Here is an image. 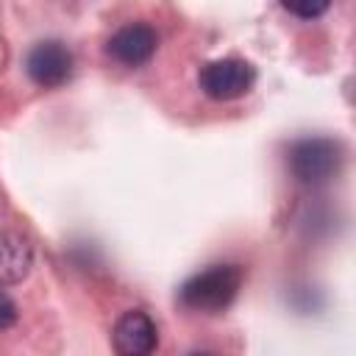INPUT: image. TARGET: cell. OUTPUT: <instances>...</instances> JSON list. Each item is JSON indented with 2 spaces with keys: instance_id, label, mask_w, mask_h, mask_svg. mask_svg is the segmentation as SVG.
<instances>
[{
  "instance_id": "cell-1",
  "label": "cell",
  "mask_w": 356,
  "mask_h": 356,
  "mask_svg": "<svg viewBox=\"0 0 356 356\" xmlns=\"http://www.w3.org/2000/svg\"><path fill=\"white\" fill-rule=\"evenodd\" d=\"M239 286L242 270L236 264H211L209 270H200L184 281V286L178 289V300L184 309L214 314L234 303Z\"/></svg>"
},
{
  "instance_id": "cell-2",
  "label": "cell",
  "mask_w": 356,
  "mask_h": 356,
  "mask_svg": "<svg viewBox=\"0 0 356 356\" xmlns=\"http://www.w3.org/2000/svg\"><path fill=\"white\" fill-rule=\"evenodd\" d=\"M342 164L339 142L328 136H306L289 147V170L300 184L317 186L337 175Z\"/></svg>"
},
{
  "instance_id": "cell-3",
  "label": "cell",
  "mask_w": 356,
  "mask_h": 356,
  "mask_svg": "<svg viewBox=\"0 0 356 356\" xmlns=\"http://www.w3.org/2000/svg\"><path fill=\"white\" fill-rule=\"evenodd\" d=\"M197 81L211 100H236L253 89L256 72L242 58H217L200 70Z\"/></svg>"
},
{
  "instance_id": "cell-4",
  "label": "cell",
  "mask_w": 356,
  "mask_h": 356,
  "mask_svg": "<svg viewBox=\"0 0 356 356\" xmlns=\"http://www.w3.org/2000/svg\"><path fill=\"white\" fill-rule=\"evenodd\" d=\"M25 70L33 83H39L44 89H56L72 75V53L56 39L39 42L36 47H31V53L25 58Z\"/></svg>"
},
{
  "instance_id": "cell-5",
  "label": "cell",
  "mask_w": 356,
  "mask_h": 356,
  "mask_svg": "<svg viewBox=\"0 0 356 356\" xmlns=\"http://www.w3.org/2000/svg\"><path fill=\"white\" fill-rule=\"evenodd\" d=\"M156 47H159L156 31L150 25H145V22H131V25H122L108 39V47L106 50L122 67H142L145 61L153 58Z\"/></svg>"
},
{
  "instance_id": "cell-6",
  "label": "cell",
  "mask_w": 356,
  "mask_h": 356,
  "mask_svg": "<svg viewBox=\"0 0 356 356\" xmlns=\"http://www.w3.org/2000/svg\"><path fill=\"white\" fill-rule=\"evenodd\" d=\"M111 337H114V350L122 353V356H145V353H150L159 345L156 323L145 312H139V309L125 312L117 320Z\"/></svg>"
},
{
  "instance_id": "cell-7",
  "label": "cell",
  "mask_w": 356,
  "mask_h": 356,
  "mask_svg": "<svg viewBox=\"0 0 356 356\" xmlns=\"http://www.w3.org/2000/svg\"><path fill=\"white\" fill-rule=\"evenodd\" d=\"M33 261L31 245L14 231H0V284H17L28 275Z\"/></svg>"
},
{
  "instance_id": "cell-8",
  "label": "cell",
  "mask_w": 356,
  "mask_h": 356,
  "mask_svg": "<svg viewBox=\"0 0 356 356\" xmlns=\"http://www.w3.org/2000/svg\"><path fill=\"white\" fill-rule=\"evenodd\" d=\"M281 6H284L286 11H292L295 17L314 19V17H320V14L331 6V0H281Z\"/></svg>"
},
{
  "instance_id": "cell-9",
  "label": "cell",
  "mask_w": 356,
  "mask_h": 356,
  "mask_svg": "<svg viewBox=\"0 0 356 356\" xmlns=\"http://www.w3.org/2000/svg\"><path fill=\"white\" fill-rule=\"evenodd\" d=\"M14 320H17V306H14V300L0 289V328H8Z\"/></svg>"
}]
</instances>
